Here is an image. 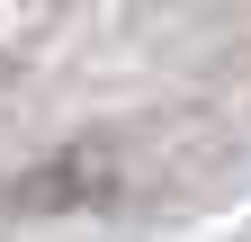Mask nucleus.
Listing matches in <instances>:
<instances>
[{"instance_id": "nucleus-1", "label": "nucleus", "mask_w": 251, "mask_h": 242, "mask_svg": "<svg viewBox=\"0 0 251 242\" xmlns=\"http://www.w3.org/2000/svg\"><path fill=\"white\" fill-rule=\"evenodd\" d=\"M99 189H108V153H90V144H72L63 162L27 170L18 189H9V206H27V216H54V206H90Z\"/></svg>"}]
</instances>
